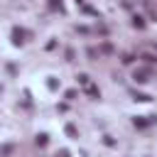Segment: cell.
Returning <instances> with one entry per match:
<instances>
[{
	"label": "cell",
	"instance_id": "6da1fadb",
	"mask_svg": "<svg viewBox=\"0 0 157 157\" xmlns=\"http://www.w3.org/2000/svg\"><path fill=\"white\" fill-rule=\"evenodd\" d=\"M22 37H25L22 30H17V27L12 30V42H15V44H22Z\"/></svg>",
	"mask_w": 157,
	"mask_h": 157
},
{
	"label": "cell",
	"instance_id": "7a4b0ae2",
	"mask_svg": "<svg viewBox=\"0 0 157 157\" xmlns=\"http://www.w3.org/2000/svg\"><path fill=\"white\" fill-rule=\"evenodd\" d=\"M84 91H86V93H88L91 98H98V96H101V91H98V88H96L93 84H88V86H84Z\"/></svg>",
	"mask_w": 157,
	"mask_h": 157
},
{
	"label": "cell",
	"instance_id": "3957f363",
	"mask_svg": "<svg viewBox=\"0 0 157 157\" xmlns=\"http://www.w3.org/2000/svg\"><path fill=\"white\" fill-rule=\"evenodd\" d=\"M135 81L137 84H145L147 81V71H135Z\"/></svg>",
	"mask_w": 157,
	"mask_h": 157
},
{
	"label": "cell",
	"instance_id": "277c9868",
	"mask_svg": "<svg viewBox=\"0 0 157 157\" xmlns=\"http://www.w3.org/2000/svg\"><path fill=\"white\" fill-rule=\"evenodd\" d=\"M76 81L81 84V86H88V84H91V78H88L86 74H78V76H76Z\"/></svg>",
	"mask_w": 157,
	"mask_h": 157
},
{
	"label": "cell",
	"instance_id": "5b68a950",
	"mask_svg": "<svg viewBox=\"0 0 157 157\" xmlns=\"http://www.w3.org/2000/svg\"><path fill=\"white\" fill-rule=\"evenodd\" d=\"M135 101H143V103H147V101H152V98H150L147 93H135Z\"/></svg>",
	"mask_w": 157,
	"mask_h": 157
},
{
	"label": "cell",
	"instance_id": "8992f818",
	"mask_svg": "<svg viewBox=\"0 0 157 157\" xmlns=\"http://www.w3.org/2000/svg\"><path fill=\"white\" fill-rule=\"evenodd\" d=\"M37 145L44 147V145H47V135H37Z\"/></svg>",
	"mask_w": 157,
	"mask_h": 157
},
{
	"label": "cell",
	"instance_id": "52a82bcc",
	"mask_svg": "<svg viewBox=\"0 0 157 157\" xmlns=\"http://www.w3.org/2000/svg\"><path fill=\"white\" fill-rule=\"evenodd\" d=\"M143 59H145L147 64H155V62H157V56H152V54H143Z\"/></svg>",
	"mask_w": 157,
	"mask_h": 157
},
{
	"label": "cell",
	"instance_id": "ba28073f",
	"mask_svg": "<svg viewBox=\"0 0 157 157\" xmlns=\"http://www.w3.org/2000/svg\"><path fill=\"white\" fill-rule=\"evenodd\" d=\"M66 135H71V137H76V128H74V125H66Z\"/></svg>",
	"mask_w": 157,
	"mask_h": 157
},
{
	"label": "cell",
	"instance_id": "9c48e42d",
	"mask_svg": "<svg viewBox=\"0 0 157 157\" xmlns=\"http://www.w3.org/2000/svg\"><path fill=\"white\" fill-rule=\"evenodd\" d=\"M10 152H12V145H5L3 150H0V155H10Z\"/></svg>",
	"mask_w": 157,
	"mask_h": 157
},
{
	"label": "cell",
	"instance_id": "30bf717a",
	"mask_svg": "<svg viewBox=\"0 0 157 157\" xmlns=\"http://www.w3.org/2000/svg\"><path fill=\"white\" fill-rule=\"evenodd\" d=\"M59 157H69V152H66V150H62V152H59Z\"/></svg>",
	"mask_w": 157,
	"mask_h": 157
}]
</instances>
